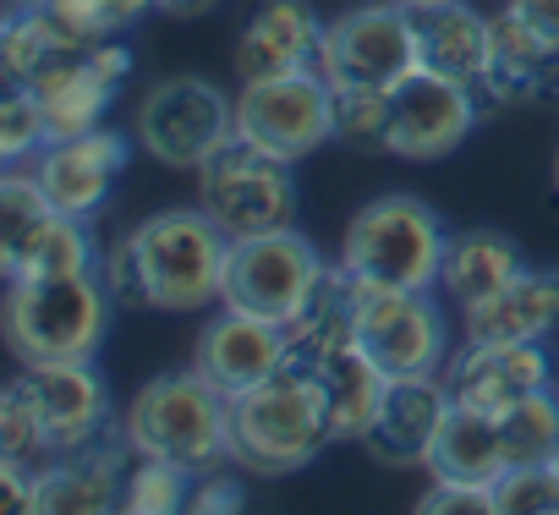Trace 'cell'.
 Segmentation results:
<instances>
[{
  "label": "cell",
  "mask_w": 559,
  "mask_h": 515,
  "mask_svg": "<svg viewBox=\"0 0 559 515\" xmlns=\"http://www.w3.org/2000/svg\"><path fill=\"white\" fill-rule=\"evenodd\" d=\"M308 373H319L324 395H330V422H335V444H362V433L373 428V411L390 390V373L352 340L341 351H330L324 362H313Z\"/></svg>",
  "instance_id": "obj_26"
},
{
  "label": "cell",
  "mask_w": 559,
  "mask_h": 515,
  "mask_svg": "<svg viewBox=\"0 0 559 515\" xmlns=\"http://www.w3.org/2000/svg\"><path fill=\"white\" fill-rule=\"evenodd\" d=\"M335 137L384 154V143H390V88H335Z\"/></svg>",
  "instance_id": "obj_33"
},
{
  "label": "cell",
  "mask_w": 559,
  "mask_h": 515,
  "mask_svg": "<svg viewBox=\"0 0 559 515\" xmlns=\"http://www.w3.org/2000/svg\"><path fill=\"white\" fill-rule=\"evenodd\" d=\"M187 499H192V471H181L170 460H154V455H138V466L121 482V510L127 515H170V510H187Z\"/></svg>",
  "instance_id": "obj_32"
},
{
  "label": "cell",
  "mask_w": 559,
  "mask_h": 515,
  "mask_svg": "<svg viewBox=\"0 0 559 515\" xmlns=\"http://www.w3.org/2000/svg\"><path fill=\"white\" fill-rule=\"evenodd\" d=\"M241 504H247L241 488H236L230 477H219V466L203 471V477H192V499H187V510H198V515H236Z\"/></svg>",
  "instance_id": "obj_37"
},
{
  "label": "cell",
  "mask_w": 559,
  "mask_h": 515,
  "mask_svg": "<svg viewBox=\"0 0 559 515\" xmlns=\"http://www.w3.org/2000/svg\"><path fill=\"white\" fill-rule=\"evenodd\" d=\"M401 7H412V12H423V7H444V0H401Z\"/></svg>",
  "instance_id": "obj_40"
},
{
  "label": "cell",
  "mask_w": 559,
  "mask_h": 515,
  "mask_svg": "<svg viewBox=\"0 0 559 515\" xmlns=\"http://www.w3.org/2000/svg\"><path fill=\"white\" fill-rule=\"evenodd\" d=\"M110 280L105 270L34 275L7 291V346L23 368L34 362H88L110 330Z\"/></svg>",
  "instance_id": "obj_4"
},
{
  "label": "cell",
  "mask_w": 559,
  "mask_h": 515,
  "mask_svg": "<svg viewBox=\"0 0 559 515\" xmlns=\"http://www.w3.org/2000/svg\"><path fill=\"white\" fill-rule=\"evenodd\" d=\"M417 28V67L423 72H444L461 83H483L488 50H493V17L472 12L466 0H444V7H423L412 12Z\"/></svg>",
  "instance_id": "obj_23"
},
{
  "label": "cell",
  "mask_w": 559,
  "mask_h": 515,
  "mask_svg": "<svg viewBox=\"0 0 559 515\" xmlns=\"http://www.w3.org/2000/svg\"><path fill=\"white\" fill-rule=\"evenodd\" d=\"M192 368L225 400H236L252 384L274 379L280 368H292V335H286V324H269L258 313L219 308V319H209L203 335H198V346H192Z\"/></svg>",
  "instance_id": "obj_15"
},
{
  "label": "cell",
  "mask_w": 559,
  "mask_h": 515,
  "mask_svg": "<svg viewBox=\"0 0 559 515\" xmlns=\"http://www.w3.org/2000/svg\"><path fill=\"white\" fill-rule=\"evenodd\" d=\"M67 45L56 39V28L45 23V12L34 7H12L7 17V34H0V72H7V83H34Z\"/></svg>",
  "instance_id": "obj_31"
},
{
  "label": "cell",
  "mask_w": 559,
  "mask_h": 515,
  "mask_svg": "<svg viewBox=\"0 0 559 515\" xmlns=\"http://www.w3.org/2000/svg\"><path fill=\"white\" fill-rule=\"evenodd\" d=\"M477 127V88L444 72H412L390 88V143L395 159H444Z\"/></svg>",
  "instance_id": "obj_12"
},
{
  "label": "cell",
  "mask_w": 559,
  "mask_h": 515,
  "mask_svg": "<svg viewBox=\"0 0 559 515\" xmlns=\"http://www.w3.org/2000/svg\"><path fill=\"white\" fill-rule=\"evenodd\" d=\"M521 270H526V258H521V247L504 230H450L439 291L450 302H461V313H466L472 302H483L499 286H510Z\"/></svg>",
  "instance_id": "obj_25"
},
{
  "label": "cell",
  "mask_w": 559,
  "mask_h": 515,
  "mask_svg": "<svg viewBox=\"0 0 559 515\" xmlns=\"http://www.w3.org/2000/svg\"><path fill=\"white\" fill-rule=\"evenodd\" d=\"M324 444H335L330 395L319 373L297 362L230 400V460L252 477H292L319 460Z\"/></svg>",
  "instance_id": "obj_2"
},
{
  "label": "cell",
  "mask_w": 559,
  "mask_h": 515,
  "mask_svg": "<svg viewBox=\"0 0 559 515\" xmlns=\"http://www.w3.org/2000/svg\"><path fill=\"white\" fill-rule=\"evenodd\" d=\"M483 99L493 105H521V99H554L559 94V45L526 28L510 7L493 17V50L477 83Z\"/></svg>",
  "instance_id": "obj_20"
},
{
  "label": "cell",
  "mask_w": 559,
  "mask_h": 515,
  "mask_svg": "<svg viewBox=\"0 0 559 515\" xmlns=\"http://www.w3.org/2000/svg\"><path fill=\"white\" fill-rule=\"evenodd\" d=\"M548 471H554V477H559V450H554V455H548Z\"/></svg>",
  "instance_id": "obj_41"
},
{
  "label": "cell",
  "mask_w": 559,
  "mask_h": 515,
  "mask_svg": "<svg viewBox=\"0 0 559 515\" xmlns=\"http://www.w3.org/2000/svg\"><path fill=\"white\" fill-rule=\"evenodd\" d=\"M56 460V439L39 417V400L28 390V379L17 373L0 390V466H23V471H45Z\"/></svg>",
  "instance_id": "obj_30"
},
{
  "label": "cell",
  "mask_w": 559,
  "mask_h": 515,
  "mask_svg": "<svg viewBox=\"0 0 559 515\" xmlns=\"http://www.w3.org/2000/svg\"><path fill=\"white\" fill-rule=\"evenodd\" d=\"M357 297H362V286H357L341 264H330L324 280H319V291L308 297V308L286 324V335H292V362H297V368H313V362H324L330 351H341V346L357 340Z\"/></svg>",
  "instance_id": "obj_27"
},
{
  "label": "cell",
  "mask_w": 559,
  "mask_h": 515,
  "mask_svg": "<svg viewBox=\"0 0 559 515\" xmlns=\"http://www.w3.org/2000/svg\"><path fill=\"white\" fill-rule=\"evenodd\" d=\"M132 132L165 170H203L236 137V99H225L209 77H165L143 94Z\"/></svg>",
  "instance_id": "obj_7"
},
{
  "label": "cell",
  "mask_w": 559,
  "mask_h": 515,
  "mask_svg": "<svg viewBox=\"0 0 559 515\" xmlns=\"http://www.w3.org/2000/svg\"><path fill=\"white\" fill-rule=\"evenodd\" d=\"M554 192H559V148H554Z\"/></svg>",
  "instance_id": "obj_42"
},
{
  "label": "cell",
  "mask_w": 559,
  "mask_h": 515,
  "mask_svg": "<svg viewBox=\"0 0 559 515\" xmlns=\"http://www.w3.org/2000/svg\"><path fill=\"white\" fill-rule=\"evenodd\" d=\"M127 471L116 466V450H67L34 477V510L39 515H99L121 510Z\"/></svg>",
  "instance_id": "obj_24"
},
{
  "label": "cell",
  "mask_w": 559,
  "mask_h": 515,
  "mask_svg": "<svg viewBox=\"0 0 559 515\" xmlns=\"http://www.w3.org/2000/svg\"><path fill=\"white\" fill-rule=\"evenodd\" d=\"M444 390L455 406L499 417L515 400L554 390V362L543 340H472L466 335V346L444 362Z\"/></svg>",
  "instance_id": "obj_14"
},
{
  "label": "cell",
  "mask_w": 559,
  "mask_h": 515,
  "mask_svg": "<svg viewBox=\"0 0 559 515\" xmlns=\"http://www.w3.org/2000/svg\"><path fill=\"white\" fill-rule=\"evenodd\" d=\"M116 439L132 455H154L203 477L230 460V400L198 368L159 373L116 417Z\"/></svg>",
  "instance_id": "obj_3"
},
{
  "label": "cell",
  "mask_w": 559,
  "mask_h": 515,
  "mask_svg": "<svg viewBox=\"0 0 559 515\" xmlns=\"http://www.w3.org/2000/svg\"><path fill=\"white\" fill-rule=\"evenodd\" d=\"M319 72L330 77V88H395L401 77H412L417 72L412 7L373 0V7H352L335 23H324Z\"/></svg>",
  "instance_id": "obj_9"
},
{
  "label": "cell",
  "mask_w": 559,
  "mask_h": 515,
  "mask_svg": "<svg viewBox=\"0 0 559 515\" xmlns=\"http://www.w3.org/2000/svg\"><path fill=\"white\" fill-rule=\"evenodd\" d=\"M236 137L280 154L302 159L335 137V88L319 67L269 77V83H241L236 94Z\"/></svg>",
  "instance_id": "obj_10"
},
{
  "label": "cell",
  "mask_w": 559,
  "mask_h": 515,
  "mask_svg": "<svg viewBox=\"0 0 559 515\" xmlns=\"http://www.w3.org/2000/svg\"><path fill=\"white\" fill-rule=\"evenodd\" d=\"M450 390H444V373H417V379H390L379 411H373V428L362 433V450L379 460V466H423L444 417H450Z\"/></svg>",
  "instance_id": "obj_18"
},
{
  "label": "cell",
  "mask_w": 559,
  "mask_h": 515,
  "mask_svg": "<svg viewBox=\"0 0 559 515\" xmlns=\"http://www.w3.org/2000/svg\"><path fill=\"white\" fill-rule=\"evenodd\" d=\"M559 330V270H521L510 286L466 308L472 340H548Z\"/></svg>",
  "instance_id": "obj_22"
},
{
  "label": "cell",
  "mask_w": 559,
  "mask_h": 515,
  "mask_svg": "<svg viewBox=\"0 0 559 515\" xmlns=\"http://www.w3.org/2000/svg\"><path fill=\"white\" fill-rule=\"evenodd\" d=\"M324 258L319 247L292 225V230H274V236H252V241H230V264H225V291L219 308L236 313H258L269 324H292L308 297L324 280Z\"/></svg>",
  "instance_id": "obj_8"
},
{
  "label": "cell",
  "mask_w": 559,
  "mask_h": 515,
  "mask_svg": "<svg viewBox=\"0 0 559 515\" xmlns=\"http://www.w3.org/2000/svg\"><path fill=\"white\" fill-rule=\"evenodd\" d=\"M493 515H559V477L548 460L504 471L493 482Z\"/></svg>",
  "instance_id": "obj_35"
},
{
  "label": "cell",
  "mask_w": 559,
  "mask_h": 515,
  "mask_svg": "<svg viewBox=\"0 0 559 515\" xmlns=\"http://www.w3.org/2000/svg\"><path fill=\"white\" fill-rule=\"evenodd\" d=\"M132 72V50L121 39H99V45H83V50H61L34 83V99L45 110V127H50V143L56 137H78V132H94L110 110V99L121 94Z\"/></svg>",
  "instance_id": "obj_13"
},
{
  "label": "cell",
  "mask_w": 559,
  "mask_h": 515,
  "mask_svg": "<svg viewBox=\"0 0 559 515\" xmlns=\"http://www.w3.org/2000/svg\"><path fill=\"white\" fill-rule=\"evenodd\" d=\"M455 510H477L493 515V488H466V482H433L417 499V515H455Z\"/></svg>",
  "instance_id": "obj_36"
},
{
  "label": "cell",
  "mask_w": 559,
  "mask_h": 515,
  "mask_svg": "<svg viewBox=\"0 0 559 515\" xmlns=\"http://www.w3.org/2000/svg\"><path fill=\"white\" fill-rule=\"evenodd\" d=\"M23 379L39 400L56 455L99 444V433L110 428V390H105L94 357L88 362H34V368H23Z\"/></svg>",
  "instance_id": "obj_19"
},
{
  "label": "cell",
  "mask_w": 559,
  "mask_h": 515,
  "mask_svg": "<svg viewBox=\"0 0 559 515\" xmlns=\"http://www.w3.org/2000/svg\"><path fill=\"white\" fill-rule=\"evenodd\" d=\"M423 466L433 471V482H466V488H493L504 471H515L499 417L472 411V406H450Z\"/></svg>",
  "instance_id": "obj_21"
},
{
  "label": "cell",
  "mask_w": 559,
  "mask_h": 515,
  "mask_svg": "<svg viewBox=\"0 0 559 515\" xmlns=\"http://www.w3.org/2000/svg\"><path fill=\"white\" fill-rule=\"evenodd\" d=\"M319 45H324V23L308 0H263L247 17V28L236 34L230 67L241 83L292 77V72L319 67Z\"/></svg>",
  "instance_id": "obj_17"
},
{
  "label": "cell",
  "mask_w": 559,
  "mask_h": 515,
  "mask_svg": "<svg viewBox=\"0 0 559 515\" xmlns=\"http://www.w3.org/2000/svg\"><path fill=\"white\" fill-rule=\"evenodd\" d=\"M94 264H99V252H94V241H88V225L72 219V214H61V208H50V214L28 230V241H23L17 252L0 258L7 286H12V280H34V275H72V270H94Z\"/></svg>",
  "instance_id": "obj_28"
},
{
  "label": "cell",
  "mask_w": 559,
  "mask_h": 515,
  "mask_svg": "<svg viewBox=\"0 0 559 515\" xmlns=\"http://www.w3.org/2000/svg\"><path fill=\"white\" fill-rule=\"evenodd\" d=\"M45 143H50V127H45V110H39L34 88L12 83L7 105H0V165L12 170V165L34 159Z\"/></svg>",
  "instance_id": "obj_34"
},
{
  "label": "cell",
  "mask_w": 559,
  "mask_h": 515,
  "mask_svg": "<svg viewBox=\"0 0 559 515\" xmlns=\"http://www.w3.org/2000/svg\"><path fill=\"white\" fill-rule=\"evenodd\" d=\"M297 159H280L247 137H230L198 176V208L230 236H274L297 225Z\"/></svg>",
  "instance_id": "obj_6"
},
{
  "label": "cell",
  "mask_w": 559,
  "mask_h": 515,
  "mask_svg": "<svg viewBox=\"0 0 559 515\" xmlns=\"http://www.w3.org/2000/svg\"><path fill=\"white\" fill-rule=\"evenodd\" d=\"M444 241H450V230L439 225V214L423 197L384 192L352 214L346 241H341V270L357 286L433 291L439 270H444Z\"/></svg>",
  "instance_id": "obj_5"
},
{
  "label": "cell",
  "mask_w": 559,
  "mask_h": 515,
  "mask_svg": "<svg viewBox=\"0 0 559 515\" xmlns=\"http://www.w3.org/2000/svg\"><path fill=\"white\" fill-rule=\"evenodd\" d=\"M357 346L390 373V379H417V373H444L450 346H444V313L428 291H384L362 286L357 297Z\"/></svg>",
  "instance_id": "obj_11"
},
{
  "label": "cell",
  "mask_w": 559,
  "mask_h": 515,
  "mask_svg": "<svg viewBox=\"0 0 559 515\" xmlns=\"http://www.w3.org/2000/svg\"><path fill=\"white\" fill-rule=\"evenodd\" d=\"M510 12H515L526 28H537L543 39L559 45V0H510Z\"/></svg>",
  "instance_id": "obj_38"
},
{
  "label": "cell",
  "mask_w": 559,
  "mask_h": 515,
  "mask_svg": "<svg viewBox=\"0 0 559 515\" xmlns=\"http://www.w3.org/2000/svg\"><path fill=\"white\" fill-rule=\"evenodd\" d=\"M121 170H127V137L105 132V127L78 132V137H56L34 159V176H39L50 208H61L72 219H94L110 203Z\"/></svg>",
  "instance_id": "obj_16"
},
{
  "label": "cell",
  "mask_w": 559,
  "mask_h": 515,
  "mask_svg": "<svg viewBox=\"0 0 559 515\" xmlns=\"http://www.w3.org/2000/svg\"><path fill=\"white\" fill-rule=\"evenodd\" d=\"M209 7H219V0H159V12H170V17H198Z\"/></svg>",
  "instance_id": "obj_39"
},
{
  "label": "cell",
  "mask_w": 559,
  "mask_h": 515,
  "mask_svg": "<svg viewBox=\"0 0 559 515\" xmlns=\"http://www.w3.org/2000/svg\"><path fill=\"white\" fill-rule=\"evenodd\" d=\"M225 264H230V236L203 208H159L116 241L105 280L132 308L198 313L219 302Z\"/></svg>",
  "instance_id": "obj_1"
},
{
  "label": "cell",
  "mask_w": 559,
  "mask_h": 515,
  "mask_svg": "<svg viewBox=\"0 0 559 515\" xmlns=\"http://www.w3.org/2000/svg\"><path fill=\"white\" fill-rule=\"evenodd\" d=\"M34 7L45 12V23L56 28V39L67 50H83V45L127 34L143 12L159 7V0H34Z\"/></svg>",
  "instance_id": "obj_29"
}]
</instances>
